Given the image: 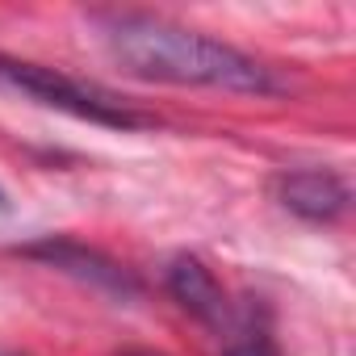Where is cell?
<instances>
[{"mask_svg":"<svg viewBox=\"0 0 356 356\" xmlns=\"http://www.w3.org/2000/svg\"><path fill=\"white\" fill-rule=\"evenodd\" d=\"M9 210V197H5V189H0V214H5Z\"/></svg>","mask_w":356,"mask_h":356,"instance_id":"52a82bcc","label":"cell"},{"mask_svg":"<svg viewBox=\"0 0 356 356\" xmlns=\"http://www.w3.org/2000/svg\"><path fill=\"white\" fill-rule=\"evenodd\" d=\"M273 197L302 222H335L352 206V189L331 168H293L273 181Z\"/></svg>","mask_w":356,"mask_h":356,"instance_id":"3957f363","label":"cell"},{"mask_svg":"<svg viewBox=\"0 0 356 356\" xmlns=\"http://www.w3.org/2000/svg\"><path fill=\"white\" fill-rule=\"evenodd\" d=\"M17 252L30 256V260H42V264H51V268H63V273H72V277H80V281H88V285H97V289H105V293H118V298H134V293H138V281H134L118 260H109L105 252L84 248V243H76V239H55V235H47V239L26 243V248H17Z\"/></svg>","mask_w":356,"mask_h":356,"instance_id":"277c9868","label":"cell"},{"mask_svg":"<svg viewBox=\"0 0 356 356\" xmlns=\"http://www.w3.org/2000/svg\"><path fill=\"white\" fill-rule=\"evenodd\" d=\"M0 356H5V352H0Z\"/></svg>","mask_w":356,"mask_h":356,"instance_id":"ba28073f","label":"cell"},{"mask_svg":"<svg viewBox=\"0 0 356 356\" xmlns=\"http://www.w3.org/2000/svg\"><path fill=\"white\" fill-rule=\"evenodd\" d=\"M0 84L34 97L38 105H51L59 113H72L80 122L92 126H109V130H138L151 118L138 113L134 105H126L118 92L92 84V80H76L59 67L34 63V59H13V55H0Z\"/></svg>","mask_w":356,"mask_h":356,"instance_id":"7a4b0ae2","label":"cell"},{"mask_svg":"<svg viewBox=\"0 0 356 356\" xmlns=\"http://www.w3.org/2000/svg\"><path fill=\"white\" fill-rule=\"evenodd\" d=\"M101 42L109 59L155 84H181V88H218V92H248V97H277L285 92V80L243 55L239 47L210 38L202 30L176 26L168 17L151 13H97Z\"/></svg>","mask_w":356,"mask_h":356,"instance_id":"6da1fadb","label":"cell"},{"mask_svg":"<svg viewBox=\"0 0 356 356\" xmlns=\"http://www.w3.org/2000/svg\"><path fill=\"white\" fill-rule=\"evenodd\" d=\"M222 356H277V343L264 327H256V310L235 318L231 327V339H227V352Z\"/></svg>","mask_w":356,"mask_h":356,"instance_id":"8992f818","label":"cell"},{"mask_svg":"<svg viewBox=\"0 0 356 356\" xmlns=\"http://www.w3.org/2000/svg\"><path fill=\"white\" fill-rule=\"evenodd\" d=\"M163 285H168V293H172L176 302H181L193 318H202L206 327H218V331H231V327H235L227 289L218 285V277H214L197 256H176V260L168 264Z\"/></svg>","mask_w":356,"mask_h":356,"instance_id":"5b68a950","label":"cell"}]
</instances>
